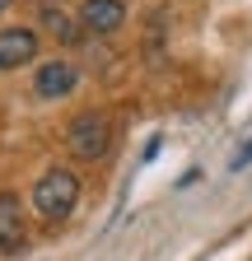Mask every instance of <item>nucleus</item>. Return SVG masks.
Masks as SVG:
<instances>
[{"instance_id": "9", "label": "nucleus", "mask_w": 252, "mask_h": 261, "mask_svg": "<svg viewBox=\"0 0 252 261\" xmlns=\"http://www.w3.org/2000/svg\"><path fill=\"white\" fill-rule=\"evenodd\" d=\"M5 10H10V0H0V14H5Z\"/></svg>"}, {"instance_id": "8", "label": "nucleus", "mask_w": 252, "mask_h": 261, "mask_svg": "<svg viewBox=\"0 0 252 261\" xmlns=\"http://www.w3.org/2000/svg\"><path fill=\"white\" fill-rule=\"evenodd\" d=\"M252 163V140H243L238 149H234V159H229V168H247Z\"/></svg>"}, {"instance_id": "5", "label": "nucleus", "mask_w": 252, "mask_h": 261, "mask_svg": "<svg viewBox=\"0 0 252 261\" xmlns=\"http://www.w3.org/2000/svg\"><path fill=\"white\" fill-rule=\"evenodd\" d=\"M75 84H80V70H75L70 61H47V65H38L33 93H38V98H66Z\"/></svg>"}, {"instance_id": "7", "label": "nucleus", "mask_w": 252, "mask_h": 261, "mask_svg": "<svg viewBox=\"0 0 252 261\" xmlns=\"http://www.w3.org/2000/svg\"><path fill=\"white\" fill-rule=\"evenodd\" d=\"M42 23H47V33H56V38H75V23H70V14H61V10H42Z\"/></svg>"}, {"instance_id": "1", "label": "nucleus", "mask_w": 252, "mask_h": 261, "mask_svg": "<svg viewBox=\"0 0 252 261\" xmlns=\"http://www.w3.org/2000/svg\"><path fill=\"white\" fill-rule=\"evenodd\" d=\"M75 205H80V177L70 168H47L33 187V210L47 224H61V219H70Z\"/></svg>"}, {"instance_id": "6", "label": "nucleus", "mask_w": 252, "mask_h": 261, "mask_svg": "<svg viewBox=\"0 0 252 261\" xmlns=\"http://www.w3.org/2000/svg\"><path fill=\"white\" fill-rule=\"evenodd\" d=\"M75 19H80V28H89V33H117V28L126 23V5H121V0H84Z\"/></svg>"}, {"instance_id": "2", "label": "nucleus", "mask_w": 252, "mask_h": 261, "mask_svg": "<svg viewBox=\"0 0 252 261\" xmlns=\"http://www.w3.org/2000/svg\"><path fill=\"white\" fill-rule=\"evenodd\" d=\"M112 145V121L103 112H80L70 126H66V149L80 159V163H98Z\"/></svg>"}, {"instance_id": "4", "label": "nucleus", "mask_w": 252, "mask_h": 261, "mask_svg": "<svg viewBox=\"0 0 252 261\" xmlns=\"http://www.w3.org/2000/svg\"><path fill=\"white\" fill-rule=\"evenodd\" d=\"M38 56V33L33 28H5L0 33V70H19Z\"/></svg>"}, {"instance_id": "3", "label": "nucleus", "mask_w": 252, "mask_h": 261, "mask_svg": "<svg viewBox=\"0 0 252 261\" xmlns=\"http://www.w3.org/2000/svg\"><path fill=\"white\" fill-rule=\"evenodd\" d=\"M28 247V219H23V205L14 191H0V252L14 256Z\"/></svg>"}]
</instances>
